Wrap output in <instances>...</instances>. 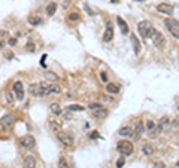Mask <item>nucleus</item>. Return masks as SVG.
<instances>
[{
  "mask_svg": "<svg viewBox=\"0 0 179 168\" xmlns=\"http://www.w3.org/2000/svg\"><path fill=\"white\" fill-rule=\"evenodd\" d=\"M90 138H91V140H96V138H100V134H99L97 131H93V133L90 134Z\"/></svg>",
  "mask_w": 179,
  "mask_h": 168,
  "instance_id": "32",
  "label": "nucleus"
},
{
  "mask_svg": "<svg viewBox=\"0 0 179 168\" xmlns=\"http://www.w3.org/2000/svg\"><path fill=\"white\" fill-rule=\"evenodd\" d=\"M46 77H49V79H52V81H57V79H58V76H57V74L49 73V71H46Z\"/></svg>",
  "mask_w": 179,
  "mask_h": 168,
  "instance_id": "33",
  "label": "nucleus"
},
{
  "mask_svg": "<svg viewBox=\"0 0 179 168\" xmlns=\"http://www.w3.org/2000/svg\"><path fill=\"white\" fill-rule=\"evenodd\" d=\"M61 92V86L58 84H49V94H60Z\"/></svg>",
  "mask_w": 179,
  "mask_h": 168,
  "instance_id": "23",
  "label": "nucleus"
},
{
  "mask_svg": "<svg viewBox=\"0 0 179 168\" xmlns=\"http://www.w3.org/2000/svg\"><path fill=\"white\" fill-rule=\"evenodd\" d=\"M100 77H102V81L107 82V76H106V73H105V71H102V73H100Z\"/></svg>",
  "mask_w": 179,
  "mask_h": 168,
  "instance_id": "37",
  "label": "nucleus"
},
{
  "mask_svg": "<svg viewBox=\"0 0 179 168\" xmlns=\"http://www.w3.org/2000/svg\"><path fill=\"white\" fill-rule=\"evenodd\" d=\"M117 150L120 152L121 155L128 156V155L133 153L134 147H133V143H131V141H128V140H120V141L117 143Z\"/></svg>",
  "mask_w": 179,
  "mask_h": 168,
  "instance_id": "3",
  "label": "nucleus"
},
{
  "mask_svg": "<svg viewBox=\"0 0 179 168\" xmlns=\"http://www.w3.org/2000/svg\"><path fill=\"white\" fill-rule=\"evenodd\" d=\"M27 49L30 51V52H33V51H35V45H33L32 42H29V43H27Z\"/></svg>",
  "mask_w": 179,
  "mask_h": 168,
  "instance_id": "35",
  "label": "nucleus"
},
{
  "mask_svg": "<svg viewBox=\"0 0 179 168\" xmlns=\"http://www.w3.org/2000/svg\"><path fill=\"white\" fill-rule=\"evenodd\" d=\"M131 45H133V49H134V54L136 55H139L140 54V42L137 40V37H136V34H131Z\"/></svg>",
  "mask_w": 179,
  "mask_h": 168,
  "instance_id": "16",
  "label": "nucleus"
},
{
  "mask_svg": "<svg viewBox=\"0 0 179 168\" xmlns=\"http://www.w3.org/2000/svg\"><path fill=\"white\" fill-rule=\"evenodd\" d=\"M49 127H51V130H52L55 134L61 131V125H60V124H58L57 120H51V122H49Z\"/></svg>",
  "mask_w": 179,
  "mask_h": 168,
  "instance_id": "24",
  "label": "nucleus"
},
{
  "mask_svg": "<svg viewBox=\"0 0 179 168\" xmlns=\"http://www.w3.org/2000/svg\"><path fill=\"white\" fill-rule=\"evenodd\" d=\"M70 112H84L85 110V107H82V106H79V104H72L67 107Z\"/></svg>",
  "mask_w": 179,
  "mask_h": 168,
  "instance_id": "28",
  "label": "nucleus"
},
{
  "mask_svg": "<svg viewBox=\"0 0 179 168\" xmlns=\"http://www.w3.org/2000/svg\"><path fill=\"white\" fill-rule=\"evenodd\" d=\"M148 37L152 40V43H154L157 48H160V49L164 48V45H166V39H164V36H163L158 30H155L154 27L149 28V31H148Z\"/></svg>",
  "mask_w": 179,
  "mask_h": 168,
  "instance_id": "2",
  "label": "nucleus"
},
{
  "mask_svg": "<svg viewBox=\"0 0 179 168\" xmlns=\"http://www.w3.org/2000/svg\"><path fill=\"white\" fill-rule=\"evenodd\" d=\"M29 22H30V24H32V25H40V24H42V18L40 17H30L29 18Z\"/></svg>",
  "mask_w": 179,
  "mask_h": 168,
  "instance_id": "27",
  "label": "nucleus"
},
{
  "mask_svg": "<svg viewBox=\"0 0 179 168\" xmlns=\"http://www.w3.org/2000/svg\"><path fill=\"white\" fill-rule=\"evenodd\" d=\"M9 45H11V46L17 45V39H9Z\"/></svg>",
  "mask_w": 179,
  "mask_h": 168,
  "instance_id": "38",
  "label": "nucleus"
},
{
  "mask_svg": "<svg viewBox=\"0 0 179 168\" xmlns=\"http://www.w3.org/2000/svg\"><path fill=\"white\" fill-rule=\"evenodd\" d=\"M154 168H166V165H164V162H157L154 165Z\"/></svg>",
  "mask_w": 179,
  "mask_h": 168,
  "instance_id": "36",
  "label": "nucleus"
},
{
  "mask_svg": "<svg viewBox=\"0 0 179 168\" xmlns=\"http://www.w3.org/2000/svg\"><path fill=\"white\" fill-rule=\"evenodd\" d=\"M58 168H69V164H67V161H66V158H60L58 159Z\"/></svg>",
  "mask_w": 179,
  "mask_h": 168,
  "instance_id": "29",
  "label": "nucleus"
},
{
  "mask_svg": "<svg viewBox=\"0 0 179 168\" xmlns=\"http://www.w3.org/2000/svg\"><path fill=\"white\" fill-rule=\"evenodd\" d=\"M18 143H19V146H21L22 149H27V150L35 149V146H36L35 137L30 134H25V135H22V137H19V138H18Z\"/></svg>",
  "mask_w": 179,
  "mask_h": 168,
  "instance_id": "4",
  "label": "nucleus"
},
{
  "mask_svg": "<svg viewBox=\"0 0 179 168\" xmlns=\"http://www.w3.org/2000/svg\"><path fill=\"white\" fill-rule=\"evenodd\" d=\"M176 167H179V162H178V164H176Z\"/></svg>",
  "mask_w": 179,
  "mask_h": 168,
  "instance_id": "40",
  "label": "nucleus"
},
{
  "mask_svg": "<svg viewBox=\"0 0 179 168\" xmlns=\"http://www.w3.org/2000/svg\"><path fill=\"white\" fill-rule=\"evenodd\" d=\"M49 110H51V113H54L55 116L61 113V109H60V106H58L57 103H52V104L49 106Z\"/></svg>",
  "mask_w": 179,
  "mask_h": 168,
  "instance_id": "25",
  "label": "nucleus"
},
{
  "mask_svg": "<svg viewBox=\"0 0 179 168\" xmlns=\"http://www.w3.org/2000/svg\"><path fill=\"white\" fill-rule=\"evenodd\" d=\"M109 115V112H107L106 109H97V110H93V116L96 119H105Z\"/></svg>",
  "mask_w": 179,
  "mask_h": 168,
  "instance_id": "15",
  "label": "nucleus"
},
{
  "mask_svg": "<svg viewBox=\"0 0 179 168\" xmlns=\"http://www.w3.org/2000/svg\"><path fill=\"white\" fill-rule=\"evenodd\" d=\"M29 91L33 97H46V95H49V84L36 82L29 86Z\"/></svg>",
  "mask_w": 179,
  "mask_h": 168,
  "instance_id": "1",
  "label": "nucleus"
},
{
  "mask_svg": "<svg viewBox=\"0 0 179 168\" xmlns=\"http://www.w3.org/2000/svg\"><path fill=\"white\" fill-rule=\"evenodd\" d=\"M178 110H179V107H178Z\"/></svg>",
  "mask_w": 179,
  "mask_h": 168,
  "instance_id": "41",
  "label": "nucleus"
},
{
  "mask_svg": "<svg viewBox=\"0 0 179 168\" xmlns=\"http://www.w3.org/2000/svg\"><path fill=\"white\" fill-rule=\"evenodd\" d=\"M169 128H172V122L169 118H163L160 120V125L157 127V131H167Z\"/></svg>",
  "mask_w": 179,
  "mask_h": 168,
  "instance_id": "13",
  "label": "nucleus"
},
{
  "mask_svg": "<svg viewBox=\"0 0 179 168\" xmlns=\"http://www.w3.org/2000/svg\"><path fill=\"white\" fill-rule=\"evenodd\" d=\"M55 11H57V3L55 2H51V3H48V6H46V14L51 17L55 14Z\"/></svg>",
  "mask_w": 179,
  "mask_h": 168,
  "instance_id": "22",
  "label": "nucleus"
},
{
  "mask_svg": "<svg viewBox=\"0 0 179 168\" xmlns=\"http://www.w3.org/2000/svg\"><path fill=\"white\" fill-rule=\"evenodd\" d=\"M146 131L152 135V137L155 135V133H154V131H157V127H155V124H154L152 120H148V122H146Z\"/></svg>",
  "mask_w": 179,
  "mask_h": 168,
  "instance_id": "21",
  "label": "nucleus"
},
{
  "mask_svg": "<svg viewBox=\"0 0 179 168\" xmlns=\"http://www.w3.org/2000/svg\"><path fill=\"white\" fill-rule=\"evenodd\" d=\"M12 91H14V94L17 95V98L19 101L24 100V86H22V82L17 81L15 84L12 85Z\"/></svg>",
  "mask_w": 179,
  "mask_h": 168,
  "instance_id": "10",
  "label": "nucleus"
},
{
  "mask_svg": "<svg viewBox=\"0 0 179 168\" xmlns=\"http://www.w3.org/2000/svg\"><path fill=\"white\" fill-rule=\"evenodd\" d=\"M5 97H6L8 104H11V106L15 103V98H17V95H15V94H12V92H6V94H5Z\"/></svg>",
  "mask_w": 179,
  "mask_h": 168,
  "instance_id": "26",
  "label": "nucleus"
},
{
  "mask_svg": "<svg viewBox=\"0 0 179 168\" xmlns=\"http://www.w3.org/2000/svg\"><path fill=\"white\" fill-rule=\"evenodd\" d=\"M88 107H90V110H97V109H102L103 106H102V104H99V103H90Z\"/></svg>",
  "mask_w": 179,
  "mask_h": 168,
  "instance_id": "30",
  "label": "nucleus"
},
{
  "mask_svg": "<svg viewBox=\"0 0 179 168\" xmlns=\"http://www.w3.org/2000/svg\"><path fill=\"white\" fill-rule=\"evenodd\" d=\"M15 124V116L12 113H6L5 116H2V120H0V128L2 131H8L14 127Z\"/></svg>",
  "mask_w": 179,
  "mask_h": 168,
  "instance_id": "6",
  "label": "nucleus"
},
{
  "mask_svg": "<svg viewBox=\"0 0 179 168\" xmlns=\"http://www.w3.org/2000/svg\"><path fill=\"white\" fill-rule=\"evenodd\" d=\"M142 153L145 156H152L154 153H155V149H154V146L152 144H149V143H145L142 146Z\"/></svg>",
  "mask_w": 179,
  "mask_h": 168,
  "instance_id": "14",
  "label": "nucleus"
},
{
  "mask_svg": "<svg viewBox=\"0 0 179 168\" xmlns=\"http://www.w3.org/2000/svg\"><path fill=\"white\" fill-rule=\"evenodd\" d=\"M57 138H58V141H60L63 146H67V147L73 146V143H75L73 135H72L70 133H66V131H60V133H57Z\"/></svg>",
  "mask_w": 179,
  "mask_h": 168,
  "instance_id": "7",
  "label": "nucleus"
},
{
  "mask_svg": "<svg viewBox=\"0 0 179 168\" xmlns=\"http://www.w3.org/2000/svg\"><path fill=\"white\" fill-rule=\"evenodd\" d=\"M152 25H151V22L149 21H146V19H143L140 21L139 24H137V30H139V34L142 36L143 39H148V31H149V28H151Z\"/></svg>",
  "mask_w": 179,
  "mask_h": 168,
  "instance_id": "8",
  "label": "nucleus"
},
{
  "mask_svg": "<svg viewBox=\"0 0 179 168\" xmlns=\"http://www.w3.org/2000/svg\"><path fill=\"white\" fill-rule=\"evenodd\" d=\"M113 39V27L110 24H107L106 28H105V33H103V42H110Z\"/></svg>",
  "mask_w": 179,
  "mask_h": 168,
  "instance_id": "12",
  "label": "nucleus"
},
{
  "mask_svg": "<svg viewBox=\"0 0 179 168\" xmlns=\"http://www.w3.org/2000/svg\"><path fill=\"white\" fill-rule=\"evenodd\" d=\"M143 131H145L143 122H142V120H137V124H136V130H134V135H136V137L139 138V137L143 134Z\"/></svg>",
  "mask_w": 179,
  "mask_h": 168,
  "instance_id": "19",
  "label": "nucleus"
},
{
  "mask_svg": "<svg viewBox=\"0 0 179 168\" xmlns=\"http://www.w3.org/2000/svg\"><path fill=\"white\" fill-rule=\"evenodd\" d=\"M69 19H70V21H78V19H79V14H78V12H70V14H69Z\"/></svg>",
  "mask_w": 179,
  "mask_h": 168,
  "instance_id": "31",
  "label": "nucleus"
},
{
  "mask_svg": "<svg viewBox=\"0 0 179 168\" xmlns=\"http://www.w3.org/2000/svg\"><path fill=\"white\" fill-rule=\"evenodd\" d=\"M22 168H37V164H36L35 156L32 155H27L22 161Z\"/></svg>",
  "mask_w": 179,
  "mask_h": 168,
  "instance_id": "11",
  "label": "nucleus"
},
{
  "mask_svg": "<svg viewBox=\"0 0 179 168\" xmlns=\"http://www.w3.org/2000/svg\"><path fill=\"white\" fill-rule=\"evenodd\" d=\"M164 24H166L167 30L170 31V34L173 37L179 39V21L178 19H175V18H166L164 19Z\"/></svg>",
  "mask_w": 179,
  "mask_h": 168,
  "instance_id": "5",
  "label": "nucleus"
},
{
  "mask_svg": "<svg viewBox=\"0 0 179 168\" xmlns=\"http://www.w3.org/2000/svg\"><path fill=\"white\" fill-rule=\"evenodd\" d=\"M157 11L160 14H164V15H173L175 8L170 3H160V5H157Z\"/></svg>",
  "mask_w": 179,
  "mask_h": 168,
  "instance_id": "9",
  "label": "nucleus"
},
{
  "mask_svg": "<svg viewBox=\"0 0 179 168\" xmlns=\"http://www.w3.org/2000/svg\"><path fill=\"white\" fill-rule=\"evenodd\" d=\"M117 24H118V27H120V30H121L123 34L128 33V25H127V22L121 17H117Z\"/></svg>",
  "mask_w": 179,
  "mask_h": 168,
  "instance_id": "17",
  "label": "nucleus"
},
{
  "mask_svg": "<svg viewBox=\"0 0 179 168\" xmlns=\"http://www.w3.org/2000/svg\"><path fill=\"white\" fill-rule=\"evenodd\" d=\"M118 133H120V135H123V137H131V135L134 134V133H133V130H131L130 127H123Z\"/></svg>",
  "mask_w": 179,
  "mask_h": 168,
  "instance_id": "20",
  "label": "nucleus"
},
{
  "mask_svg": "<svg viewBox=\"0 0 179 168\" xmlns=\"http://www.w3.org/2000/svg\"><path fill=\"white\" fill-rule=\"evenodd\" d=\"M123 165H124V158H120L117 161V168H123Z\"/></svg>",
  "mask_w": 179,
  "mask_h": 168,
  "instance_id": "34",
  "label": "nucleus"
},
{
  "mask_svg": "<svg viewBox=\"0 0 179 168\" xmlns=\"http://www.w3.org/2000/svg\"><path fill=\"white\" fill-rule=\"evenodd\" d=\"M136 2H146V0H136Z\"/></svg>",
  "mask_w": 179,
  "mask_h": 168,
  "instance_id": "39",
  "label": "nucleus"
},
{
  "mask_svg": "<svg viewBox=\"0 0 179 168\" xmlns=\"http://www.w3.org/2000/svg\"><path fill=\"white\" fill-rule=\"evenodd\" d=\"M120 85L118 84H107L106 85V91L109 92V94H118L120 92Z\"/></svg>",
  "mask_w": 179,
  "mask_h": 168,
  "instance_id": "18",
  "label": "nucleus"
}]
</instances>
